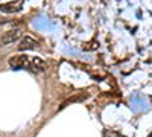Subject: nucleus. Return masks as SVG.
Wrapping results in <instances>:
<instances>
[{
	"label": "nucleus",
	"instance_id": "f257e3e1",
	"mask_svg": "<svg viewBox=\"0 0 152 137\" xmlns=\"http://www.w3.org/2000/svg\"><path fill=\"white\" fill-rule=\"evenodd\" d=\"M9 66L12 69H29L32 66V56L29 55H15L9 58Z\"/></svg>",
	"mask_w": 152,
	"mask_h": 137
},
{
	"label": "nucleus",
	"instance_id": "f03ea898",
	"mask_svg": "<svg viewBox=\"0 0 152 137\" xmlns=\"http://www.w3.org/2000/svg\"><path fill=\"white\" fill-rule=\"evenodd\" d=\"M21 38H23V31L21 29L8 31V32H5L2 37H0V46H6V44H11V43H15L17 40H21Z\"/></svg>",
	"mask_w": 152,
	"mask_h": 137
},
{
	"label": "nucleus",
	"instance_id": "7ed1b4c3",
	"mask_svg": "<svg viewBox=\"0 0 152 137\" xmlns=\"http://www.w3.org/2000/svg\"><path fill=\"white\" fill-rule=\"evenodd\" d=\"M23 9V0H14V2H8L0 5V11L5 14H15Z\"/></svg>",
	"mask_w": 152,
	"mask_h": 137
},
{
	"label": "nucleus",
	"instance_id": "20e7f679",
	"mask_svg": "<svg viewBox=\"0 0 152 137\" xmlns=\"http://www.w3.org/2000/svg\"><path fill=\"white\" fill-rule=\"evenodd\" d=\"M37 47H38V41L34 40L32 37H28V35H24L20 40V44H18L20 51H34Z\"/></svg>",
	"mask_w": 152,
	"mask_h": 137
},
{
	"label": "nucleus",
	"instance_id": "39448f33",
	"mask_svg": "<svg viewBox=\"0 0 152 137\" xmlns=\"http://www.w3.org/2000/svg\"><path fill=\"white\" fill-rule=\"evenodd\" d=\"M46 63L41 59V58H38V56H32V66H31V70L32 72H44L46 70Z\"/></svg>",
	"mask_w": 152,
	"mask_h": 137
},
{
	"label": "nucleus",
	"instance_id": "423d86ee",
	"mask_svg": "<svg viewBox=\"0 0 152 137\" xmlns=\"http://www.w3.org/2000/svg\"><path fill=\"white\" fill-rule=\"evenodd\" d=\"M88 95H85V93H82V95H79V96H76V97H70V99H67V101L64 102V104H62L61 107H59V110L61 108H64V107H67L70 102H78V101H82V99H85Z\"/></svg>",
	"mask_w": 152,
	"mask_h": 137
},
{
	"label": "nucleus",
	"instance_id": "0eeeda50",
	"mask_svg": "<svg viewBox=\"0 0 152 137\" xmlns=\"http://www.w3.org/2000/svg\"><path fill=\"white\" fill-rule=\"evenodd\" d=\"M104 137H126V136H123V134H120L117 131H114V130H110V131L104 133Z\"/></svg>",
	"mask_w": 152,
	"mask_h": 137
},
{
	"label": "nucleus",
	"instance_id": "6e6552de",
	"mask_svg": "<svg viewBox=\"0 0 152 137\" xmlns=\"http://www.w3.org/2000/svg\"><path fill=\"white\" fill-rule=\"evenodd\" d=\"M5 23H8V20H3V18H0V26H2V24H5Z\"/></svg>",
	"mask_w": 152,
	"mask_h": 137
}]
</instances>
